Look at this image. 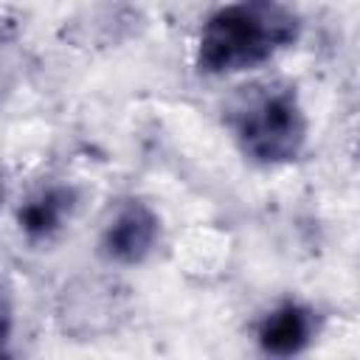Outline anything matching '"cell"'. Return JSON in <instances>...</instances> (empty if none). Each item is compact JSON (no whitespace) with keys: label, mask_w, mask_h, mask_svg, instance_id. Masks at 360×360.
<instances>
[{"label":"cell","mask_w":360,"mask_h":360,"mask_svg":"<svg viewBox=\"0 0 360 360\" xmlns=\"http://www.w3.org/2000/svg\"><path fill=\"white\" fill-rule=\"evenodd\" d=\"M301 20L292 8L270 0L231 3L217 8L197 42V68L211 76L264 65L298 39Z\"/></svg>","instance_id":"6da1fadb"},{"label":"cell","mask_w":360,"mask_h":360,"mask_svg":"<svg viewBox=\"0 0 360 360\" xmlns=\"http://www.w3.org/2000/svg\"><path fill=\"white\" fill-rule=\"evenodd\" d=\"M225 124L242 155L262 166L290 163L307 143V115L295 87L287 82L239 87L225 110Z\"/></svg>","instance_id":"7a4b0ae2"},{"label":"cell","mask_w":360,"mask_h":360,"mask_svg":"<svg viewBox=\"0 0 360 360\" xmlns=\"http://www.w3.org/2000/svg\"><path fill=\"white\" fill-rule=\"evenodd\" d=\"M160 233L158 214L141 200H124L101 231V253L115 264H141Z\"/></svg>","instance_id":"3957f363"},{"label":"cell","mask_w":360,"mask_h":360,"mask_svg":"<svg viewBox=\"0 0 360 360\" xmlns=\"http://www.w3.org/2000/svg\"><path fill=\"white\" fill-rule=\"evenodd\" d=\"M312 338H315V312L301 301L278 304L256 326L259 349L276 360H290L301 354L312 343Z\"/></svg>","instance_id":"277c9868"},{"label":"cell","mask_w":360,"mask_h":360,"mask_svg":"<svg viewBox=\"0 0 360 360\" xmlns=\"http://www.w3.org/2000/svg\"><path fill=\"white\" fill-rule=\"evenodd\" d=\"M73 205H76V191L70 186H45L37 194H31L17 211L20 231L31 242H45L62 231Z\"/></svg>","instance_id":"5b68a950"},{"label":"cell","mask_w":360,"mask_h":360,"mask_svg":"<svg viewBox=\"0 0 360 360\" xmlns=\"http://www.w3.org/2000/svg\"><path fill=\"white\" fill-rule=\"evenodd\" d=\"M11 335H14V309L8 292L0 287V360H14Z\"/></svg>","instance_id":"8992f818"},{"label":"cell","mask_w":360,"mask_h":360,"mask_svg":"<svg viewBox=\"0 0 360 360\" xmlns=\"http://www.w3.org/2000/svg\"><path fill=\"white\" fill-rule=\"evenodd\" d=\"M3 202H6V174L0 169V208H3Z\"/></svg>","instance_id":"52a82bcc"}]
</instances>
